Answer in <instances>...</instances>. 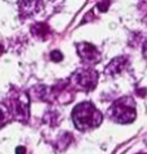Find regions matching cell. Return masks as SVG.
<instances>
[{
    "label": "cell",
    "instance_id": "cell-1",
    "mask_svg": "<svg viewBox=\"0 0 147 154\" xmlns=\"http://www.w3.org/2000/svg\"><path fill=\"white\" fill-rule=\"evenodd\" d=\"M71 117L75 127L80 131L94 128L100 126V123L102 122V114L100 113V110L93 105V103L89 102L77 104L72 109Z\"/></svg>",
    "mask_w": 147,
    "mask_h": 154
},
{
    "label": "cell",
    "instance_id": "cell-2",
    "mask_svg": "<svg viewBox=\"0 0 147 154\" xmlns=\"http://www.w3.org/2000/svg\"><path fill=\"white\" fill-rule=\"evenodd\" d=\"M109 116L112 121L117 123H130L136 119V105L133 99L129 96L119 99L111 105Z\"/></svg>",
    "mask_w": 147,
    "mask_h": 154
},
{
    "label": "cell",
    "instance_id": "cell-3",
    "mask_svg": "<svg viewBox=\"0 0 147 154\" xmlns=\"http://www.w3.org/2000/svg\"><path fill=\"white\" fill-rule=\"evenodd\" d=\"M9 109H11L12 116L21 122H27L28 116H30V99L28 95L21 93L12 98L9 103Z\"/></svg>",
    "mask_w": 147,
    "mask_h": 154
},
{
    "label": "cell",
    "instance_id": "cell-4",
    "mask_svg": "<svg viewBox=\"0 0 147 154\" xmlns=\"http://www.w3.org/2000/svg\"><path fill=\"white\" fill-rule=\"evenodd\" d=\"M71 81L77 89L84 90V91H90L94 89L97 85L98 73L92 68L79 69L72 75Z\"/></svg>",
    "mask_w": 147,
    "mask_h": 154
},
{
    "label": "cell",
    "instance_id": "cell-5",
    "mask_svg": "<svg viewBox=\"0 0 147 154\" xmlns=\"http://www.w3.org/2000/svg\"><path fill=\"white\" fill-rule=\"evenodd\" d=\"M76 49H77L79 57L85 62V63L96 64V63H98V60L101 59V53L97 50V48L94 45L89 44V42H80V44H76Z\"/></svg>",
    "mask_w": 147,
    "mask_h": 154
},
{
    "label": "cell",
    "instance_id": "cell-6",
    "mask_svg": "<svg viewBox=\"0 0 147 154\" xmlns=\"http://www.w3.org/2000/svg\"><path fill=\"white\" fill-rule=\"evenodd\" d=\"M18 8L22 17H31L43 8L41 0H18Z\"/></svg>",
    "mask_w": 147,
    "mask_h": 154
},
{
    "label": "cell",
    "instance_id": "cell-7",
    "mask_svg": "<svg viewBox=\"0 0 147 154\" xmlns=\"http://www.w3.org/2000/svg\"><path fill=\"white\" fill-rule=\"evenodd\" d=\"M126 64H128V58L126 57H117L110 62V64L106 67L105 72H106V75H110V76L119 75L120 72L124 71Z\"/></svg>",
    "mask_w": 147,
    "mask_h": 154
},
{
    "label": "cell",
    "instance_id": "cell-8",
    "mask_svg": "<svg viewBox=\"0 0 147 154\" xmlns=\"http://www.w3.org/2000/svg\"><path fill=\"white\" fill-rule=\"evenodd\" d=\"M31 32H32L34 36L44 40V38L51 33V28H49V26L45 25V23H36L35 26L31 27Z\"/></svg>",
    "mask_w": 147,
    "mask_h": 154
},
{
    "label": "cell",
    "instance_id": "cell-9",
    "mask_svg": "<svg viewBox=\"0 0 147 154\" xmlns=\"http://www.w3.org/2000/svg\"><path fill=\"white\" fill-rule=\"evenodd\" d=\"M9 114H12L9 107H7V105H4V104H0V127H3L4 125L8 122Z\"/></svg>",
    "mask_w": 147,
    "mask_h": 154
},
{
    "label": "cell",
    "instance_id": "cell-10",
    "mask_svg": "<svg viewBox=\"0 0 147 154\" xmlns=\"http://www.w3.org/2000/svg\"><path fill=\"white\" fill-rule=\"evenodd\" d=\"M58 117H60V116H58L57 112H48L44 116V122L51 125V126H56L58 122Z\"/></svg>",
    "mask_w": 147,
    "mask_h": 154
},
{
    "label": "cell",
    "instance_id": "cell-11",
    "mask_svg": "<svg viewBox=\"0 0 147 154\" xmlns=\"http://www.w3.org/2000/svg\"><path fill=\"white\" fill-rule=\"evenodd\" d=\"M51 59L53 62H60V60L63 59V55H62V53L60 50H53L51 53Z\"/></svg>",
    "mask_w": 147,
    "mask_h": 154
},
{
    "label": "cell",
    "instance_id": "cell-12",
    "mask_svg": "<svg viewBox=\"0 0 147 154\" xmlns=\"http://www.w3.org/2000/svg\"><path fill=\"white\" fill-rule=\"evenodd\" d=\"M109 5H110V0H101V2L98 3V9H100L101 12H106Z\"/></svg>",
    "mask_w": 147,
    "mask_h": 154
},
{
    "label": "cell",
    "instance_id": "cell-13",
    "mask_svg": "<svg viewBox=\"0 0 147 154\" xmlns=\"http://www.w3.org/2000/svg\"><path fill=\"white\" fill-rule=\"evenodd\" d=\"M142 51H143L145 58H147V40L143 42V46H142Z\"/></svg>",
    "mask_w": 147,
    "mask_h": 154
},
{
    "label": "cell",
    "instance_id": "cell-14",
    "mask_svg": "<svg viewBox=\"0 0 147 154\" xmlns=\"http://www.w3.org/2000/svg\"><path fill=\"white\" fill-rule=\"evenodd\" d=\"M16 153H17V154H24V153H26V149H24L23 146H18V148L16 149Z\"/></svg>",
    "mask_w": 147,
    "mask_h": 154
},
{
    "label": "cell",
    "instance_id": "cell-15",
    "mask_svg": "<svg viewBox=\"0 0 147 154\" xmlns=\"http://www.w3.org/2000/svg\"><path fill=\"white\" fill-rule=\"evenodd\" d=\"M3 50H4V49H3V46L0 45V54H2V53H3Z\"/></svg>",
    "mask_w": 147,
    "mask_h": 154
},
{
    "label": "cell",
    "instance_id": "cell-16",
    "mask_svg": "<svg viewBox=\"0 0 147 154\" xmlns=\"http://www.w3.org/2000/svg\"><path fill=\"white\" fill-rule=\"evenodd\" d=\"M145 23L147 25V14H146V17H145Z\"/></svg>",
    "mask_w": 147,
    "mask_h": 154
},
{
    "label": "cell",
    "instance_id": "cell-17",
    "mask_svg": "<svg viewBox=\"0 0 147 154\" xmlns=\"http://www.w3.org/2000/svg\"><path fill=\"white\" fill-rule=\"evenodd\" d=\"M139 154H146V153H139Z\"/></svg>",
    "mask_w": 147,
    "mask_h": 154
}]
</instances>
